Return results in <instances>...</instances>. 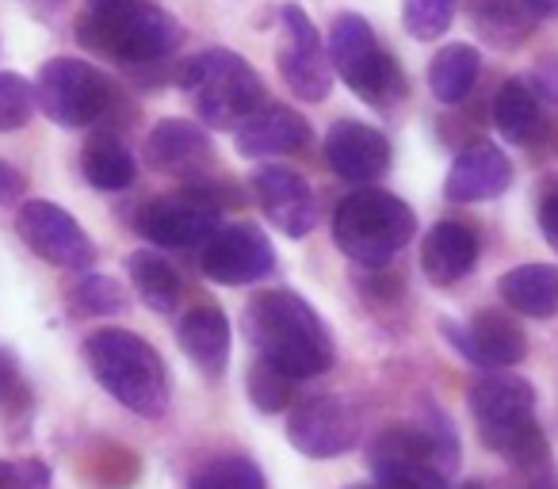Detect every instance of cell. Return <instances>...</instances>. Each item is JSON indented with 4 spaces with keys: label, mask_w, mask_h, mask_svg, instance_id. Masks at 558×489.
<instances>
[{
    "label": "cell",
    "mask_w": 558,
    "mask_h": 489,
    "mask_svg": "<svg viewBox=\"0 0 558 489\" xmlns=\"http://www.w3.org/2000/svg\"><path fill=\"white\" fill-rule=\"evenodd\" d=\"M494 126L501 131L505 142L512 146H527L543 134V111H539V96L532 93V85L520 77L505 81L497 88V100H494Z\"/></svg>",
    "instance_id": "cell-24"
},
{
    "label": "cell",
    "mask_w": 558,
    "mask_h": 489,
    "mask_svg": "<svg viewBox=\"0 0 558 489\" xmlns=\"http://www.w3.org/2000/svg\"><path fill=\"white\" fill-rule=\"evenodd\" d=\"M20 237L32 245L35 257H43L54 268H70V272H88L96 260V249L81 222L50 199H27L16 215Z\"/></svg>",
    "instance_id": "cell-10"
},
{
    "label": "cell",
    "mask_w": 558,
    "mask_h": 489,
    "mask_svg": "<svg viewBox=\"0 0 558 489\" xmlns=\"http://www.w3.org/2000/svg\"><path fill=\"white\" fill-rule=\"evenodd\" d=\"M104 4H116V0H88V9H104Z\"/></svg>",
    "instance_id": "cell-41"
},
{
    "label": "cell",
    "mask_w": 558,
    "mask_h": 489,
    "mask_svg": "<svg viewBox=\"0 0 558 489\" xmlns=\"http://www.w3.org/2000/svg\"><path fill=\"white\" fill-rule=\"evenodd\" d=\"M253 195L268 222L288 237H306L318 225V203L314 192L288 164H264L253 172Z\"/></svg>",
    "instance_id": "cell-15"
},
{
    "label": "cell",
    "mask_w": 558,
    "mask_h": 489,
    "mask_svg": "<svg viewBox=\"0 0 558 489\" xmlns=\"http://www.w3.org/2000/svg\"><path fill=\"white\" fill-rule=\"evenodd\" d=\"M311 142V123L299 111L283 103H260L248 119H241L233 131V146L241 157H276L295 154Z\"/></svg>",
    "instance_id": "cell-19"
},
{
    "label": "cell",
    "mask_w": 558,
    "mask_h": 489,
    "mask_svg": "<svg viewBox=\"0 0 558 489\" xmlns=\"http://www.w3.org/2000/svg\"><path fill=\"white\" fill-rule=\"evenodd\" d=\"M146 157L154 169L169 176L195 180L210 169V138L199 123L187 119H161L146 138Z\"/></svg>",
    "instance_id": "cell-20"
},
{
    "label": "cell",
    "mask_w": 558,
    "mask_h": 489,
    "mask_svg": "<svg viewBox=\"0 0 558 489\" xmlns=\"http://www.w3.org/2000/svg\"><path fill=\"white\" fill-rule=\"evenodd\" d=\"M35 85L20 73H0V134L20 131L35 111Z\"/></svg>",
    "instance_id": "cell-34"
},
{
    "label": "cell",
    "mask_w": 558,
    "mask_h": 489,
    "mask_svg": "<svg viewBox=\"0 0 558 489\" xmlns=\"http://www.w3.org/2000/svg\"><path fill=\"white\" fill-rule=\"evenodd\" d=\"M486 448L497 451V455H505L512 466H520V470L547 474L550 448H547V440H543V432H539V425H535V420H524V425L505 428V432L489 436Z\"/></svg>",
    "instance_id": "cell-29"
},
{
    "label": "cell",
    "mask_w": 558,
    "mask_h": 489,
    "mask_svg": "<svg viewBox=\"0 0 558 489\" xmlns=\"http://www.w3.org/2000/svg\"><path fill=\"white\" fill-rule=\"evenodd\" d=\"M459 489H486L482 481H466V486H459Z\"/></svg>",
    "instance_id": "cell-42"
},
{
    "label": "cell",
    "mask_w": 558,
    "mask_h": 489,
    "mask_svg": "<svg viewBox=\"0 0 558 489\" xmlns=\"http://www.w3.org/2000/svg\"><path fill=\"white\" fill-rule=\"evenodd\" d=\"M352 489H379V486H352Z\"/></svg>",
    "instance_id": "cell-43"
},
{
    "label": "cell",
    "mask_w": 558,
    "mask_h": 489,
    "mask_svg": "<svg viewBox=\"0 0 558 489\" xmlns=\"http://www.w3.org/2000/svg\"><path fill=\"white\" fill-rule=\"evenodd\" d=\"M539 230L547 237V245L558 253V192H547L539 203Z\"/></svg>",
    "instance_id": "cell-38"
},
{
    "label": "cell",
    "mask_w": 558,
    "mask_h": 489,
    "mask_svg": "<svg viewBox=\"0 0 558 489\" xmlns=\"http://www.w3.org/2000/svg\"><path fill=\"white\" fill-rule=\"evenodd\" d=\"M134 225H138V233L149 245H161V249H203L222 230L218 207H210L195 192L165 195V199L146 203L138 210V218H134Z\"/></svg>",
    "instance_id": "cell-12"
},
{
    "label": "cell",
    "mask_w": 558,
    "mask_h": 489,
    "mask_svg": "<svg viewBox=\"0 0 558 489\" xmlns=\"http://www.w3.org/2000/svg\"><path fill=\"white\" fill-rule=\"evenodd\" d=\"M451 16H456V0H405L402 4V24L417 42L440 39L451 27Z\"/></svg>",
    "instance_id": "cell-33"
},
{
    "label": "cell",
    "mask_w": 558,
    "mask_h": 489,
    "mask_svg": "<svg viewBox=\"0 0 558 489\" xmlns=\"http://www.w3.org/2000/svg\"><path fill=\"white\" fill-rule=\"evenodd\" d=\"M329 62L333 73L367 103H395L405 93L398 62L379 47L372 24L356 12H341L329 32Z\"/></svg>",
    "instance_id": "cell-7"
},
{
    "label": "cell",
    "mask_w": 558,
    "mask_h": 489,
    "mask_svg": "<svg viewBox=\"0 0 558 489\" xmlns=\"http://www.w3.org/2000/svg\"><path fill=\"white\" fill-rule=\"evenodd\" d=\"M482 70V58L471 42H451L428 65V88L440 103H459L466 100V93L474 88Z\"/></svg>",
    "instance_id": "cell-27"
},
{
    "label": "cell",
    "mask_w": 558,
    "mask_h": 489,
    "mask_svg": "<svg viewBox=\"0 0 558 489\" xmlns=\"http://www.w3.org/2000/svg\"><path fill=\"white\" fill-rule=\"evenodd\" d=\"M466 16H471L474 32L482 42L497 50H512L532 35V12L524 9V0H466Z\"/></svg>",
    "instance_id": "cell-25"
},
{
    "label": "cell",
    "mask_w": 558,
    "mask_h": 489,
    "mask_svg": "<svg viewBox=\"0 0 558 489\" xmlns=\"http://www.w3.org/2000/svg\"><path fill=\"white\" fill-rule=\"evenodd\" d=\"M524 9L532 16H558V0H524Z\"/></svg>",
    "instance_id": "cell-40"
},
{
    "label": "cell",
    "mask_w": 558,
    "mask_h": 489,
    "mask_svg": "<svg viewBox=\"0 0 558 489\" xmlns=\"http://www.w3.org/2000/svg\"><path fill=\"white\" fill-rule=\"evenodd\" d=\"M70 306L81 318H108V314L126 310V291L119 288V280L104 272H85L70 291Z\"/></svg>",
    "instance_id": "cell-31"
},
{
    "label": "cell",
    "mask_w": 558,
    "mask_h": 489,
    "mask_svg": "<svg viewBox=\"0 0 558 489\" xmlns=\"http://www.w3.org/2000/svg\"><path fill=\"white\" fill-rule=\"evenodd\" d=\"M471 413L478 420L482 443L489 436L535 420V390L527 379L512 371H489L471 387Z\"/></svg>",
    "instance_id": "cell-17"
},
{
    "label": "cell",
    "mask_w": 558,
    "mask_h": 489,
    "mask_svg": "<svg viewBox=\"0 0 558 489\" xmlns=\"http://www.w3.org/2000/svg\"><path fill=\"white\" fill-rule=\"evenodd\" d=\"M440 333L474 367H517L527 356V337L505 310H478L471 326L440 321Z\"/></svg>",
    "instance_id": "cell-14"
},
{
    "label": "cell",
    "mask_w": 558,
    "mask_h": 489,
    "mask_svg": "<svg viewBox=\"0 0 558 489\" xmlns=\"http://www.w3.org/2000/svg\"><path fill=\"white\" fill-rule=\"evenodd\" d=\"M93 379L126 405L138 417H161L169 409V371L157 356L154 344H146L131 329H100L81 349Z\"/></svg>",
    "instance_id": "cell-3"
},
{
    "label": "cell",
    "mask_w": 558,
    "mask_h": 489,
    "mask_svg": "<svg viewBox=\"0 0 558 489\" xmlns=\"http://www.w3.org/2000/svg\"><path fill=\"white\" fill-rule=\"evenodd\" d=\"M367 459L379 489H448V474L459 466V436L433 409L425 425L383 428Z\"/></svg>",
    "instance_id": "cell-2"
},
{
    "label": "cell",
    "mask_w": 558,
    "mask_h": 489,
    "mask_svg": "<svg viewBox=\"0 0 558 489\" xmlns=\"http://www.w3.org/2000/svg\"><path fill=\"white\" fill-rule=\"evenodd\" d=\"M326 161L349 184H375L390 169V142L375 126L341 119L326 134Z\"/></svg>",
    "instance_id": "cell-16"
},
{
    "label": "cell",
    "mask_w": 558,
    "mask_h": 489,
    "mask_svg": "<svg viewBox=\"0 0 558 489\" xmlns=\"http://www.w3.org/2000/svg\"><path fill=\"white\" fill-rule=\"evenodd\" d=\"M279 77L306 103H322L333 93V62L329 50L322 47L318 27L299 4L279 9V47H276Z\"/></svg>",
    "instance_id": "cell-9"
},
{
    "label": "cell",
    "mask_w": 558,
    "mask_h": 489,
    "mask_svg": "<svg viewBox=\"0 0 558 489\" xmlns=\"http://www.w3.org/2000/svg\"><path fill=\"white\" fill-rule=\"evenodd\" d=\"M478 265V233L463 222H436L421 245V272L436 288H451Z\"/></svg>",
    "instance_id": "cell-21"
},
{
    "label": "cell",
    "mask_w": 558,
    "mask_h": 489,
    "mask_svg": "<svg viewBox=\"0 0 558 489\" xmlns=\"http://www.w3.org/2000/svg\"><path fill=\"white\" fill-rule=\"evenodd\" d=\"M81 169L85 180L100 192H123L138 176V164H134L131 149L116 138V134H96L88 138V146L81 149Z\"/></svg>",
    "instance_id": "cell-26"
},
{
    "label": "cell",
    "mask_w": 558,
    "mask_h": 489,
    "mask_svg": "<svg viewBox=\"0 0 558 489\" xmlns=\"http://www.w3.org/2000/svg\"><path fill=\"white\" fill-rule=\"evenodd\" d=\"M417 233L410 203L383 187H360L344 195L333 210V241L349 260L364 268H383L395 260Z\"/></svg>",
    "instance_id": "cell-5"
},
{
    "label": "cell",
    "mask_w": 558,
    "mask_h": 489,
    "mask_svg": "<svg viewBox=\"0 0 558 489\" xmlns=\"http://www.w3.org/2000/svg\"><path fill=\"white\" fill-rule=\"evenodd\" d=\"M532 88H535V96L558 103V54H547V58H539V62H535Z\"/></svg>",
    "instance_id": "cell-36"
},
{
    "label": "cell",
    "mask_w": 558,
    "mask_h": 489,
    "mask_svg": "<svg viewBox=\"0 0 558 489\" xmlns=\"http://www.w3.org/2000/svg\"><path fill=\"white\" fill-rule=\"evenodd\" d=\"M0 489H54V478L43 459H20V463L0 459Z\"/></svg>",
    "instance_id": "cell-35"
},
{
    "label": "cell",
    "mask_w": 558,
    "mask_h": 489,
    "mask_svg": "<svg viewBox=\"0 0 558 489\" xmlns=\"http://www.w3.org/2000/svg\"><path fill=\"white\" fill-rule=\"evenodd\" d=\"M180 349L187 352L195 367L210 379L226 371L230 364V321L218 306H199V310L184 314L180 321Z\"/></svg>",
    "instance_id": "cell-22"
},
{
    "label": "cell",
    "mask_w": 558,
    "mask_h": 489,
    "mask_svg": "<svg viewBox=\"0 0 558 489\" xmlns=\"http://www.w3.org/2000/svg\"><path fill=\"white\" fill-rule=\"evenodd\" d=\"M177 85L187 93L195 115L210 131H238V123L260 108L264 96V85L253 65L222 47H210L203 54L187 58L177 73Z\"/></svg>",
    "instance_id": "cell-6"
},
{
    "label": "cell",
    "mask_w": 558,
    "mask_h": 489,
    "mask_svg": "<svg viewBox=\"0 0 558 489\" xmlns=\"http://www.w3.org/2000/svg\"><path fill=\"white\" fill-rule=\"evenodd\" d=\"M35 100L43 115L58 126H93L104 123L116 108V85L96 70L93 62L81 58H54L39 70L35 81Z\"/></svg>",
    "instance_id": "cell-8"
},
{
    "label": "cell",
    "mask_w": 558,
    "mask_h": 489,
    "mask_svg": "<svg viewBox=\"0 0 558 489\" xmlns=\"http://www.w3.org/2000/svg\"><path fill=\"white\" fill-rule=\"evenodd\" d=\"M77 39L104 58L146 65L177 54L184 27H180L177 16H169V12L149 4V0H116V4L88 9L81 16Z\"/></svg>",
    "instance_id": "cell-4"
},
{
    "label": "cell",
    "mask_w": 558,
    "mask_h": 489,
    "mask_svg": "<svg viewBox=\"0 0 558 489\" xmlns=\"http://www.w3.org/2000/svg\"><path fill=\"white\" fill-rule=\"evenodd\" d=\"M497 295L509 310L524 318H555L558 314V268L555 265H520L501 276Z\"/></svg>",
    "instance_id": "cell-23"
},
{
    "label": "cell",
    "mask_w": 558,
    "mask_h": 489,
    "mask_svg": "<svg viewBox=\"0 0 558 489\" xmlns=\"http://www.w3.org/2000/svg\"><path fill=\"white\" fill-rule=\"evenodd\" d=\"M245 337L264 364L291 379H314L333 367V337L314 306L295 291H264L245 310Z\"/></svg>",
    "instance_id": "cell-1"
},
{
    "label": "cell",
    "mask_w": 558,
    "mask_h": 489,
    "mask_svg": "<svg viewBox=\"0 0 558 489\" xmlns=\"http://www.w3.org/2000/svg\"><path fill=\"white\" fill-rule=\"evenodd\" d=\"M509 184H512V161L501 154V146H494V142H471L451 161L444 195L451 203H486L509 192Z\"/></svg>",
    "instance_id": "cell-18"
},
{
    "label": "cell",
    "mask_w": 558,
    "mask_h": 489,
    "mask_svg": "<svg viewBox=\"0 0 558 489\" xmlns=\"http://www.w3.org/2000/svg\"><path fill=\"white\" fill-rule=\"evenodd\" d=\"M295 382L288 371H279V367L264 364V359H256L253 367H248V398H253V405L260 413H279L288 409L291 398H295Z\"/></svg>",
    "instance_id": "cell-32"
},
{
    "label": "cell",
    "mask_w": 558,
    "mask_h": 489,
    "mask_svg": "<svg viewBox=\"0 0 558 489\" xmlns=\"http://www.w3.org/2000/svg\"><path fill=\"white\" fill-rule=\"evenodd\" d=\"M24 382H20V371H16V356L12 352L0 349V405L4 402H24Z\"/></svg>",
    "instance_id": "cell-37"
},
{
    "label": "cell",
    "mask_w": 558,
    "mask_h": 489,
    "mask_svg": "<svg viewBox=\"0 0 558 489\" xmlns=\"http://www.w3.org/2000/svg\"><path fill=\"white\" fill-rule=\"evenodd\" d=\"M187 489H268L260 466L245 455H222L203 463L199 470L192 474Z\"/></svg>",
    "instance_id": "cell-30"
},
{
    "label": "cell",
    "mask_w": 558,
    "mask_h": 489,
    "mask_svg": "<svg viewBox=\"0 0 558 489\" xmlns=\"http://www.w3.org/2000/svg\"><path fill=\"white\" fill-rule=\"evenodd\" d=\"M203 276L218 288H245L276 268V253H271L268 237L256 225L238 222L222 225L215 237L203 245Z\"/></svg>",
    "instance_id": "cell-13"
},
{
    "label": "cell",
    "mask_w": 558,
    "mask_h": 489,
    "mask_svg": "<svg viewBox=\"0 0 558 489\" xmlns=\"http://www.w3.org/2000/svg\"><path fill=\"white\" fill-rule=\"evenodd\" d=\"M131 283L134 291H138V298L149 306V310L157 314H172L180 306V295H184V283H180L177 268L169 265L165 257H157V253L142 249L131 257Z\"/></svg>",
    "instance_id": "cell-28"
},
{
    "label": "cell",
    "mask_w": 558,
    "mask_h": 489,
    "mask_svg": "<svg viewBox=\"0 0 558 489\" xmlns=\"http://www.w3.org/2000/svg\"><path fill=\"white\" fill-rule=\"evenodd\" d=\"M288 440H291V448L306 459H333V455H344L349 448H356L360 420L344 398L314 394L291 405Z\"/></svg>",
    "instance_id": "cell-11"
},
{
    "label": "cell",
    "mask_w": 558,
    "mask_h": 489,
    "mask_svg": "<svg viewBox=\"0 0 558 489\" xmlns=\"http://www.w3.org/2000/svg\"><path fill=\"white\" fill-rule=\"evenodd\" d=\"M27 192V180L20 169H12L9 161H0V203H16L24 199Z\"/></svg>",
    "instance_id": "cell-39"
}]
</instances>
